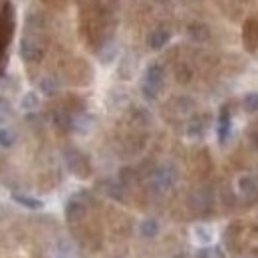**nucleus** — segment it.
I'll list each match as a JSON object with an SVG mask.
<instances>
[{"label": "nucleus", "mask_w": 258, "mask_h": 258, "mask_svg": "<svg viewBox=\"0 0 258 258\" xmlns=\"http://www.w3.org/2000/svg\"><path fill=\"white\" fill-rule=\"evenodd\" d=\"M66 163H68V169L76 175V177H88L90 175V163L88 159L78 151V149H68L66 151Z\"/></svg>", "instance_id": "obj_1"}, {"label": "nucleus", "mask_w": 258, "mask_h": 258, "mask_svg": "<svg viewBox=\"0 0 258 258\" xmlns=\"http://www.w3.org/2000/svg\"><path fill=\"white\" fill-rule=\"evenodd\" d=\"M20 56L24 62H38V60H42L44 50H42V46H38V42L34 38L24 36L20 40Z\"/></svg>", "instance_id": "obj_2"}, {"label": "nucleus", "mask_w": 258, "mask_h": 258, "mask_svg": "<svg viewBox=\"0 0 258 258\" xmlns=\"http://www.w3.org/2000/svg\"><path fill=\"white\" fill-rule=\"evenodd\" d=\"M163 80H165V70H163L159 64H151L149 68H147V72H145L143 84L159 92V90H161V86H163Z\"/></svg>", "instance_id": "obj_3"}, {"label": "nucleus", "mask_w": 258, "mask_h": 258, "mask_svg": "<svg viewBox=\"0 0 258 258\" xmlns=\"http://www.w3.org/2000/svg\"><path fill=\"white\" fill-rule=\"evenodd\" d=\"M173 181H175V175L169 167H161L153 177V185H155L157 191H167L173 185Z\"/></svg>", "instance_id": "obj_4"}, {"label": "nucleus", "mask_w": 258, "mask_h": 258, "mask_svg": "<svg viewBox=\"0 0 258 258\" xmlns=\"http://www.w3.org/2000/svg\"><path fill=\"white\" fill-rule=\"evenodd\" d=\"M84 215H86V205H84L82 201H78V199H70L68 205H66V219H68L70 223H76V221H80Z\"/></svg>", "instance_id": "obj_5"}, {"label": "nucleus", "mask_w": 258, "mask_h": 258, "mask_svg": "<svg viewBox=\"0 0 258 258\" xmlns=\"http://www.w3.org/2000/svg\"><path fill=\"white\" fill-rule=\"evenodd\" d=\"M238 189H240V193L244 195V197H248V199L256 197L258 195V179L254 177V175H244V177H240V181H238Z\"/></svg>", "instance_id": "obj_6"}, {"label": "nucleus", "mask_w": 258, "mask_h": 258, "mask_svg": "<svg viewBox=\"0 0 258 258\" xmlns=\"http://www.w3.org/2000/svg\"><path fill=\"white\" fill-rule=\"evenodd\" d=\"M38 88H40V92H42L44 96L52 97L60 92V82H58L54 76H46V78H42V80H40Z\"/></svg>", "instance_id": "obj_7"}, {"label": "nucleus", "mask_w": 258, "mask_h": 258, "mask_svg": "<svg viewBox=\"0 0 258 258\" xmlns=\"http://www.w3.org/2000/svg\"><path fill=\"white\" fill-rule=\"evenodd\" d=\"M169 38H171V34L169 30H163V28H157V30H153V32L149 34V48H153V50H161L165 48V44L169 42Z\"/></svg>", "instance_id": "obj_8"}, {"label": "nucleus", "mask_w": 258, "mask_h": 258, "mask_svg": "<svg viewBox=\"0 0 258 258\" xmlns=\"http://www.w3.org/2000/svg\"><path fill=\"white\" fill-rule=\"evenodd\" d=\"M12 199H14L18 205H22V207H26V209H30V211H38V209H42V207H44V203H42L40 199H36V197H30V195L12 193Z\"/></svg>", "instance_id": "obj_9"}, {"label": "nucleus", "mask_w": 258, "mask_h": 258, "mask_svg": "<svg viewBox=\"0 0 258 258\" xmlns=\"http://www.w3.org/2000/svg\"><path fill=\"white\" fill-rule=\"evenodd\" d=\"M139 232H141V236H145V238H153V236L159 232V223H157L155 219H145V221H141V225H139Z\"/></svg>", "instance_id": "obj_10"}, {"label": "nucleus", "mask_w": 258, "mask_h": 258, "mask_svg": "<svg viewBox=\"0 0 258 258\" xmlns=\"http://www.w3.org/2000/svg\"><path fill=\"white\" fill-rule=\"evenodd\" d=\"M38 105H40V99H38L36 92H26L20 99V107L24 111H34V109H38Z\"/></svg>", "instance_id": "obj_11"}, {"label": "nucleus", "mask_w": 258, "mask_h": 258, "mask_svg": "<svg viewBox=\"0 0 258 258\" xmlns=\"http://www.w3.org/2000/svg\"><path fill=\"white\" fill-rule=\"evenodd\" d=\"M16 143V131L10 127H0V147L8 149Z\"/></svg>", "instance_id": "obj_12"}, {"label": "nucleus", "mask_w": 258, "mask_h": 258, "mask_svg": "<svg viewBox=\"0 0 258 258\" xmlns=\"http://www.w3.org/2000/svg\"><path fill=\"white\" fill-rule=\"evenodd\" d=\"M230 131V117H228V109H223L221 111V117H219V139L225 143L226 135Z\"/></svg>", "instance_id": "obj_13"}, {"label": "nucleus", "mask_w": 258, "mask_h": 258, "mask_svg": "<svg viewBox=\"0 0 258 258\" xmlns=\"http://www.w3.org/2000/svg\"><path fill=\"white\" fill-rule=\"evenodd\" d=\"M189 36L197 42H205L211 36V32H209V28L205 24H191L189 26Z\"/></svg>", "instance_id": "obj_14"}, {"label": "nucleus", "mask_w": 258, "mask_h": 258, "mask_svg": "<svg viewBox=\"0 0 258 258\" xmlns=\"http://www.w3.org/2000/svg\"><path fill=\"white\" fill-rule=\"evenodd\" d=\"M195 236H197V240L203 242V244L211 242V230H209L207 226H195Z\"/></svg>", "instance_id": "obj_15"}, {"label": "nucleus", "mask_w": 258, "mask_h": 258, "mask_svg": "<svg viewBox=\"0 0 258 258\" xmlns=\"http://www.w3.org/2000/svg\"><path fill=\"white\" fill-rule=\"evenodd\" d=\"M244 109L250 111V113H256L258 111V94H248L244 97Z\"/></svg>", "instance_id": "obj_16"}, {"label": "nucleus", "mask_w": 258, "mask_h": 258, "mask_svg": "<svg viewBox=\"0 0 258 258\" xmlns=\"http://www.w3.org/2000/svg\"><path fill=\"white\" fill-rule=\"evenodd\" d=\"M6 115H10V103L4 97H0V121H4Z\"/></svg>", "instance_id": "obj_17"}]
</instances>
